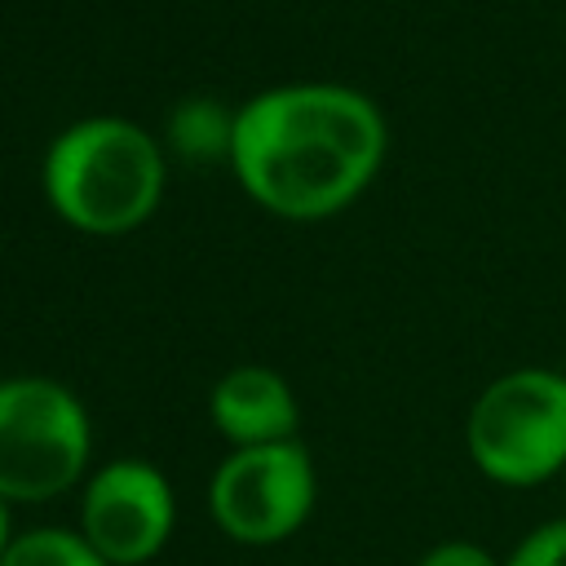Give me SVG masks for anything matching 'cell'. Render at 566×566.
I'll return each mask as SVG.
<instances>
[{"label": "cell", "instance_id": "6da1fadb", "mask_svg": "<svg viewBox=\"0 0 566 566\" xmlns=\"http://www.w3.org/2000/svg\"><path fill=\"white\" fill-rule=\"evenodd\" d=\"M385 146L389 128L367 93L283 84L234 111L230 164L261 208L287 221H318L371 186Z\"/></svg>", "mask_w": 566, "mask_h": 566}, {"label": "cell", "instance_id": "7a4b0ae2", "mask_svg": "<svg viewBox=\"0 0 566 566\" xmlns=\"http://www.w3.org/2000/svg\"><path fill=\"white\" fill-rule=\"evenodd\" d=\"M44 195L62 221L88 234L142 226L164 195V155L128 119H80L44 155Z\"/></svg>", "mask_w": 566, "mask_h": 566}, {"label": "cell", "instance_id": "3957f363", "mask_svg": "<svg viewBox=\"0 0 566 566\" xmlns=\"http://www.w3.org/2000/svg\"><path fill=\"white\" fill-rule=\"evenodd\" d=\"M464 451L473 469L509 491L544 486L566 469V371L513 367L469 407Z\"/></svg>", "mask_w": 566, "mask_h": 566}, {"label": "cell", "instance_id": "277c9868", "mask_svg": "<svg viewBox=\"0 0 566 566\" xmlns=\"http://www.w3.org/2000/svg\"><path fill=\"white\" fill-rule=\"evenodd\" d=\"M93 455L84 402L49 376L0 380V500L44 504L66 495Z\"/></svg>", "mask_w": 566, "mask_h": 566}, {"label": "cell", "instance_id": "5b68a950", "mask_svg": "<svg viewBox=\"0 0 566 566\" xmlns=\"http://www.w3.org/2000/svg\"><path fill=\"white\" fill-rule=\"evenodd\" d=\"M314 500L318 473L296 438L270 447H234L208 482V513L221 535L239 544H279L296 535L310 522Z\"/></svg>", "mask_w": 566, "mask_h": 566}, {"label": "cell", "instance_id": "8992f818", "mask_svg": "<svg viewBox=\"0 0 566 566\" xmlns=\"http://www.w3.org/2000/svg\"><path fill=\"white\" fill-rule=\"evenodd\" d=\"M177 526V495L164 469L137 455H119L84 478L80 535L106 566H146L164 553Z\"/></svg>", "mask_w": 566, "mask_h": 566}, {"label": "cell", "instance_id": "52a82bcc", "mask_svg": "<svg viewBox=\"0 0 566 566\" xmlns=\"http://www.w3.org/2000/svg\"><path fill=\"white\" fill-rule=\"evenodd\" d=\"M217 433L234 447H270L296 438V394L274 367H234L208 394Z\"/></svg>", "mask_w": 566, "mask_h": 566}, {"label": "cell", "instance_id": "ba28073f", "mask_svg": "<svg viewBox=\"0 0 566 566\" xmlns=\"http://www.w3.org/2000/svg\"><path fill=\"white\" fill-rule=\"evenodd\" d=\"M0 566H106V562L71 526H31L13 535Z\"/></svg>", "mask_w": 566, "mask_h": 566}, {"label": "cell", "instance_id": "9c48e42d", "mask_svg": "<svg viewBox=\"0 0 566 566\" xmlns=\"http://www.w3.org/2000/svg\"><path fill=\"white\" fill-rule=\"evenodd\" d=\"M168 133H172L177 150H186L190 159L230 155L234 115H226L217 102H186V106H177V115L168 119Z\"/></svg>", "mask_w": 566, "mask_h": 566}, {"label": "cell", "instance_id": "30bf717a", "mask_svg": "<svg viewBox=\"0 0 566 566\" xmlns=\"http://www.w3.org/2000/svg\"><path fill=\"white\" fill-rule=\"evenodd\" d=\"M504 566H566V513L531 526L513 544V553L504 557Z\"/></svg>", "mask_w": 566, "mask_h": 566}, {"label": "cell", "instance_id": "8fae6325", "mask_svg": "<svg viewBox=\"0 0 566 566\" xmlns=\"http://www.w3.org/2000/svg\"><path fill=\"white\" fill-rule=\"evenodd\" d=\"M416 566H504V557H495L486 544L478 539H438L433 548H424V557Z\"/></svg>", "mask_w": 566, "mask_h": 566}, {"label": "cell", "instance_id": "7c38bea8", "mask_svg": "<svg viewBox=\"0 0 566 566\" xmlns=\"http://www.w3.org/2000/svg\"><path fill=\"white\" fill-rule=\"evenodd\" d=\"M13 517H9V500H0V557H4V548L13 544Z\"/></svg>", "mask_w": 566, "mask_h": 566}]
</instances>
